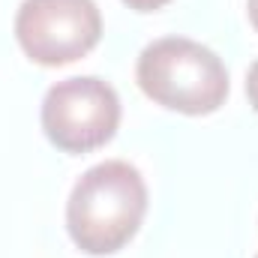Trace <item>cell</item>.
I'll use <instances>...</instances> for the list:
<instances>
[{
	"mask_svg": "<svg viewBox=\"0 0 258 258\" xmlns=\"http://www.w3.org/2000/svg\"><path fill=\"white\" fill-rule=\"evenodd\" d=\"M147 213V183L135 165L105 159L87 168L66 201V228L87 255H114L138 234Z\"/></svg>",
	"mask_w": 258,
	"mask_h": 258,
	"instance_id": "cell-1",
	"label": "cell"
},
{
	"mask_svg": "<svg viewBox=\"0 0 258 258\" xmlns=\"http://www.w3.org/2000/svg\"><path fill=\"white\" fill-rule=\"evenodd\" d=\"M138 87L177 114H213L228 96V69L216 51L186 36H162L138 54Z\"/></svg>",
	"mask_w": 258,
	"mask_h": 258,
	"instance_id": "cell-2",
	"label": "cell"
},
{
	"mask_svg": "<svg viewBox=\"0 0 258 258\" xmlns=\"http://www.w3.org/2000/svg\"><path fill=\"white\" fill-rule=\"evenodd\" d=\"M42 132L63 153H90L120 126L117 90L96 75H75L48 87L42 99Z\"/></svg>",
	"mask_w": 258,
	"mask_h": 258,
	"instance_id": "cell-3",
	"label": "cell"
},
{
	"mask_svg": "<svg viewBox=\"0 0 258 258\" xmlns=\"http://www.w3.org/2000/svg\"><path fill=\"white\" fill-rule=\"evenodd\" d=\"M102 15L93 0H24L15 12V39L39 66H66L96 48Z\"/></svg>",
	"mask_w": 258,
	"mask_h": 258,
	"instance_id": "cell-4",
	"label": "cell"
},
{
	"mask_svg": "<svg viewBox=\"0 0 258 258\" xmlns=\"http://www.w3.org/2000/svg\"><path fill=\"white\" fill-rule=\"evenodd\" d=\"M246 96H249V105L258 111V60L246 72Z\"/></svg>",
	"mask_w": 258,
	"mask_h": 258,
	"instance_id": "cell-5",
	"label": "cell"
},
{
	"mask_svg": "<svg viewBox=\"0 0 258 258\" xmlns=\"http://www.w3.org/2000/svg\"><path fill=\"white\" fill-rule=\"evenodd\" d=\"M129 9H135V12H156V9H162L165 3H171V0H123Z\"/></svg>",
	"mask_w": 258,
	"mask_h": 258,
	"instance_id": "cell-6",
	"label": "cell"
},
{
	"mask_svg": "<svg viewBox=\"0 0 258 258\" xmlns=\"http://www.w3.org/2000/svg\"><path fill=\"white\" fill-rule=\"evenodd\" d=\"M246 12H249V21L258 30V0H246Z\"/></svg>",
	"mask_w": 258,
	"mask_h": 258,
	"instance_id": "cell-7",
	"label": "cell"
},
{
	"mask_svg": "<svg viewBox=\"0 0 258 258\" xmlns=\"http://www.w3.org/2000/svg\"><path fill=\"white\" fill-rule=\"evenodd\" d=\"M255 258H258V255H255Z\"/></svg>",
	"mask_w": 258,
	"mask_h": 258,
	"instance_id": "cell-8",
	"label": "cell"
}]
</instances>
